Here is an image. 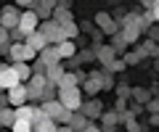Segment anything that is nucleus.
Instances as JSON below:
<instances>
[{
	"label": "nucleus",
	"mask_w": 159,
	"mask_h": 132,
	"mask_svg": "<svg viewBox=\"0 0 159 132\" xmlns=\"http://www.w3.org/2000/svg\"><path fill=\"white\" fill-rule=\"evenodd\" d=\"M58 100L64 103V109L69 111H80L85 98H82V87H69V90H58Z\"/></svg>",
	"instance_id": "1"
},
{
	"label": "nucleus",
	"mask_w": 159,
	"mask_h": 132,
	"mask_svg": "<svg viewBox=\"0 0 159 132\" xmlns=\"http://www.w3.org/2000/svg\"><path fill=\"white\" fill-rule=\"evenodd\" d=\"M37 29L43 32V35H45V40L51 42V45H58V42H64V40H66V35H64V27H61V24H56L53 19L43 21Z\"/></svg>",
	"instance_id": "2"
},
{
	"label": "nucleus",
	"mask_w": 159,
	"mask_h": 132,
	"mask_svg": "<svg viewBox=\"0 0 159 132\" xmlns=\"http://www.w3.org/2000/svg\"><path fill=\"white\" fill-rule=\"evenodd\" d=\"M40 21H43V19L37 16V13L32 11V8H27V11L21 13V19H19V32H21L24 35V40H27V35H32V32H37V27H40Z\"/></svg>",
	"instance_id": "3"
},
{
	"label": "nucleus",
	"mask_w": 159,
	"mask_h": 132,
	"mask_svg": "<svg viewBox=\"0 0 159 132\" xmlns=\"http://www.w3.org/2000/svg\"><path fill=\"white\" fill-rule=\"evenodd\" d=\"M8 58H11L13 63H19V61H34L37 53H34L32 48H27V42H11V45H8Z\"/></svg>",
	"instance_id": "4"
},
{
	"label": "nucleus",
	"mask_w": 159,
	"mask_h": 132,
	"mask_svg": "<svg viewBox=\"0 0 159 132\" xmlns=\"http://www.w3.org/2000/svg\"><path fill=\"white\" fill-rule=\"evenodd\" d=\"M27 95H29V100H40V95H43V90H45V85H48V79H45V74H32L27 82Z\"/></svg>",
	"instance_id": "5"
},
{
	"label": "nucleus",
	"mask_w": 159,
	"mask_h": 132,
	"mask_svg": "<svg viewBox=\"0 0 159 132\" xmlns=\"http://www.w3.org/2000/svg\"><path fill=\"white\" fill-rule=\"evenodd\" d=\"M6 98H8V106H24L29 103V95H27V85L24 82H19V85H13L11 90H6Z\"/></svg>",
	"instance_id": "6"
},
{
	"label": "nucleus",
	"mask_w": 159,
	"mask_h": 132,
	"mask_svg": "<svg viewBox=\"0 0 159 132\" xmlns=\"http://www.w3.org/2000/svg\"><path fill=\"white\" fill-rule=\"evenodd\" d=\"M19 19H21V13H19V6H6L3 11H0V27H6V29H16V27H19Z\"/></svg>",
	"instance_id": "7"
},
{
	"label": "nucleus",
	"mask_w": 159,
	"mask_h": 132,
	"mask_svg": "<svg viewBox=\"0 0 159 132\" xmlns=\"http://www.w3.org/2000/svg\"><path fill=\"white\" fill-rule=\"evenodd\" d=\"M93 56L101 61V66H109V63L117 58V50L111 45H103V42H93Z\"/></svg>",
	"instance_id": "8"
},
{
	"label": "nucleus",
	"mask_w": 159,
	"mask_h": 132,
	"mask_svg": "<svg viewBox=\"0 0 159 132\" xmlns=\"http://www.w3.org/2000/svg\"><path fill=\"white\" fill-rule=\"evenodd\" d=\"M19 74H16V69L13 66H0V92H6V90H11L13 85H19Z\"/></svg>",
	"instance_id": "9"
},
{
	"label": "nucleus",
	"mask_w": 159,
	"mask_h": 132,
	"mask_svg": "<svg viewBox=\"0 0 159 132\" xmlns=\"http://www.w3.org/2000/svg\"><path fill=\"white\" fill-rule=\"evenodd\" d=\"M24 42H27V48H32L34 53H40V50H45V48L51 45V42L45 40V35H43V32H40V29H37V32H32V35H27V40H24Z\"/></svg>",
	"instance_id": "10"
},
{
	"label": "nucleus",
	"mask_w": 159,
	"mask_h": 132,
	"mask_svg": "<svg viewBox=\"0 0 159 132\" xmlns=\"http://www.w3.org/2000/svg\"><path fill=\"white\" fill-rule=\"evenodd\" d=\"M96 27L101 29L103 35H117V29H119L117 24H114V19L109 16V13H98V16H96Z\"/></svg>",
	"instance_id": "11"
},
{
	"label": "nucleus",
	"mask_w": 159,
	"mask_h": 132,
	"mask_svg": "<svg viewBox=\"0 0 159 132\" xmlns=\"http://www.w3.org/2000/svg\"><path fill=\"white\" fill-rule=\"evenodd\" d=\"M64 74H66L64 63H51V66H45V79H48V85H56V87H58V82H61Z\"/></svg>",
	"instance_id": "12"
},
{
	"label": "nucleus",
	"mask_w": 159,
	"mask_h": 132,
	"mask_svg": "<svg viewBox=\"0 0 159 132\" xmlns=\"http://www.w3.org/2000/svg\"><path fill=\"white\" fill-rule=\"evenodd\" d=\"M32 124H34V132H56V130H58V121L51 119L48 114H45V116H40V119H34Z\"/></svg>",
	"instance_id": "13"
},
{
	"label": "nucleus",
	"mask_w": 159,
	"mask_h": 132,
	"mask_svg": "<svg viewBox=\"0 0 159 132\" xmlns=\"http://www.w3.org/2000/svg\"><path fill=\"white\" fill-rule=\"evenodd\" d=\"M90 121H93V119H88V116L82 114V111H74V114H72V119H69V127H72L74 132H85Z\"/></svg>",
	"instance_id": "14"
},
{
	"label": "nucleus",
	"mask_w": 159,
	"mask_h": 132,
	"mask_svg": "<svg viewBox=\"0 0 159 132\" xmlns=\"http://www.w3.org/2000/svg\"><path fill=\"white\" fill-rule=\"evenodd\" d=\"M37 58L45 63V66H51V63H58V61H61V56H58V48H56V45H48L45 50H40Z\"/></svg>",
	"instance_id": "15"
},
{
	"label": "nucleus",
	"mask_w": 159,
	"mask_h": 132,
	"mask_svg": "<svg viewBox=\"0 0 159 132\" xmlns=\"http://www.w3.org/2000/svg\"><path fill=\"white\" fill-rule=\"evenodd\" d=\"M43 111H45L51 119H56V121H58V116H61V111H64V103L58 100V98H53V100H45V103H43Z\"/></svg>",
	"instance_id": "16"
},
{
	"label": "nucleus",
	"mask_w": 159,
	"mask_h": 132,
	"mask_svg": "<svg viewBox=\"0 0 159 132\" xmlns=\"http://www.w3.org/2000/svg\"><path fill=\"white\" fill-rule=\"evenodd\" d=\"M141 27H138V24H127V27H122V37H125L127 40V45H130V42H138L141 40Z\"/></svg>",
	"instance_id": "17"
},
{
	"label": "nucleus",
	"mask_w": 159,
	"mask_h": 132,
	"mask_svg": "<svg viewBox=\"0 0 159 132\" xmlns=\"http://www.w3.org/2000/svg\"><path fill=\"white\" fill-rule=\"evenodd\" d=\"M58 56L61 58H72V56H77V42L74 40H64V42H58Z\"/></svg>",
	"instance_id": "18"
},
{
	"label": "nucleus",
	"mask_w": 159,
	"mask_h": 132,
	"mask_svg": "<svg viewBox=\"0 0 159 132\" xmlns=\"http://www.w3.org/2000/svg\"><path fill=\"white\" fill-rule=\"evenodd\" d=\"M98 90H103L101 79H98V77H93V74H88V79L82 82V92H88V95H96Z\"/></svg>",
	"instance_id": "19"
},
{
	"label": "nucleus",
	"mask_w": 159,
	"mask_h": 132,
	"mask_svg": "<svg viewBox=\"0 0 159 132\" xmlns=\"http://www.w3.org/2000/svg\"><path fill=\"white\" fill-rule=\"evenodd\" d=\"M16 121V109L13 106H3L0 109V127H11Z\"/></svg>",
	"instance_id": "20"
},
{
	"label": "nucleus",
	"mask_w": 159,
	"mask_h": 132,
	"mask_svg": "<svg viewBox=\"0 0 159 132\" xmlns=\"http://www.w3.org/2000/svg\"><path fill=\"white\" fill-rule=\"evenodd\" d=\"M80 111H82L88 119H96V116H101V114H103L98 100H88V103H82V109H80Z\"/></svg>",
	"instance_id": "21"
},
{
	"label": "nucleus",
	"mask_w": 159,
	"mask_h": 132,
	"mask_svg": "<svg viewBox=\"0 0 159 132\" xmlns=\"http://www.w3.org/2000/svg\"><path fill=\"white\" fill-rule=\"evenodd\" d=\"M69 87H80V79H77V71H66L58 82V90H69Z\"/></svg>",
	"instance_id": "22"
},
{
	"label": "nucleus",
	"mask_w": 159,
	"mask_h": 132,
	"mask_svg": "<svg viewBox=\"0 0 159 132\" xmlns=\"http://www.w3.org/2000/svg\"><path fill=\"white\" fill-rule=\"evenodd\" d=\"M53 21H56V24H69V21H74V19H72V11H69V8H53Z\"/></svg>",
	"instance_id": "23"
},
{
	"label": "nucleus",
	"mask_w": 159,
	"mask_h": 132,
	"mask_svg": "<svg viewBox=\"0 0 159 132\" xmlns=\"http://www.w3.org/2000/svg\"><path fill=\"white\" fill-rule=\"evenodd\" d=\"M101 121H103V127H101L103 132H114V127H117L119 116H117V111H109V114H101Z\"/></svg>",
	"instance_id": "24"
},
{
	"label": "nucleus",
	"mask_w": 159,
	"mask_h": 132,
	"mask_svg": "<svg viewBox=\"0 0 159 132\" xmlns=\"http://www.w3.org/2000/svg\"><path fill=\"white\" fill-rule=\"evenodd\" d=\"M13 69H16V74H19V79H21V82H27L29 77H32V66H29V61L13 63Z\"/></svg>",
	"instance_id": "25"
},
{
	"label": "nucleus",
	"mask_w": 159,
	"mask_h": 132,
	"mask_svg": "<svg viewBox=\"0 0 159 132\" xmlns=\"http://www.w3.org/2000/svg\"><path fill=\"white\" fill-rule=\"evenodd\" d=\"M157 50H159V48H157V42H154V40H146L141 48H135L138 58H143V56H157Z\"/></svg>",
	"instance_id": "26"
},
{
	"label": "nucleus",
	"mask_w": 159,
	"mask_h": 132,
	"mask_svg": "<svg viewBox=\"0 0 159 132\" xmlns=\"http://www.w3.org/2000/svg\"><path fill=\"white\" fill-rule=\"evenodd\" d=\"M34 111H37V106H16V119H29L32 121L34 119Z\"/></svg>",
	"instance_id": "27"
},
{
	"label": "nucleus",
	"mask_w": 159,
	"mask_h": 132,
	"mask_svg": "<svg viewBox=\"0 0 159 132\" xmlns=\"http://www.w3.org/2000/svg\"><path fill=\"white\" fill-rule=\"evenodd\" d=\"M111 48L117 50V56H119V53H125V50H127V40L122 37V32H117V35H111Z\"/></svg>",
	"instance_id": "28"
},
{
	"label": "nucleus",
	"mask_w": 159,
	"mask_h": 132,
	"mask_svg": "<svg viewBox=\"0 0 159 132\" xmlns=\"http://www.w3.org/2000/svg\"><path fill=\"white\" fill-rule=\"evenodd\" d=\"M32 130H34V124L29 119H16L11 124V132H32Z\"/></svg>",
	"instance_id": "29"
},
{
	"label": "nucleus",
	"mask_w": 159,
	"mask_h": 132,
	"mask_svg": "<svg viewBox=\"0 0 159 132\" xmlns=\"http://www.w3.org/2000/svg\"><path fill=\"white\" fill-rule=\"evenodd\" d=\"M32 11H34V13H37V16H40V19H43V21H48V19H51V16H53V8H51V6H43V3H37V6H34V8H32Z\"/></svg>",
	"instance_id": "30"
},
{
	"label": "nucleus",
	"mask_w": 159,
	"mask_h": 132,
	"mask_svg": "<svg viewBox=\"0 0 159 132\" xmlns=\"http://www.w3.org/2000/svg\"><path fill=\"white\" fill-rule=\"evenodd\" d=\"M61 27H64V35H66V40H74V37L80 35V27H77L74 21H69V24H61Z\"/></svg>",
	"instance_id": "31"
},
{
	"label": "nucleus",
	"mask_w": 159,
	"mask_h": 132,
	"mask_svg": "<svg viewBox=\"0 0 159 132\" xmlns=\"http://www.w3.org/2000/svg\"><path fill=\"white\" fill-rule=\"evenodd\" d=\"M133 98H135L138 103H143V106H146L148 100H151V95H148V90H143V87H135V90H133Z\"/></svg>",
	"instance_id": "32"
},
{
	"label": "nucleus",
	"mask_w": 159,
	"mask_h": 132,
	"mask_svg": "<svg viewBox=\"0 0 159 132\" xmlns=\"http://www.w3.org/2000/svg\"><path fill=\"white\" fill-rule=\"evenodd\" d=\"M151 24H154V16H151V11H148V13H143V16H138V27H141V32L151 29Z\"/></svg>",
	"instance_id": "33"
},
{
	"label": "nucleus",
	"mask_w": 159,
	"mask_h": 132,
	"mask_svg": "<svg viewBox=\"0 0 159 132\" xmlns=\"http://www.w3.org/2000/svg\"><path fill=\"white\" fill-rule=\"evenodd\" d=\"M56 90H58L56 85H45V90H43V95H40V100H43V103H45V100H53V95H56Z\"/></svg>",
	"instance_id": "34"
},
{
	"label": "nucleus",
	"mask_w": 159,
	"mask_h": 132,
	"mask_svg": "<svg viewBox=\"0 0 159 132\" xmlns=\"http://www.w3.org/2000/svg\"><path fill=\"white\" fill-rule=\"evenodd\" d=\"M125 66H127V63L122 61V58H114V61L109 63V66H103V69H109V71H119V69H125Z\"/></svg>",
	"instance_id": "35"
},
{
	"label": "nucleus",
	"mask_w": 159,
	"mask_h": 132,
	"mask_svg": "<svg viewBox=\"0 0 159 132\" xmlns=\"http://www.w3.org/2000/svg\"><path fill=\"white\" fill-rule=\"evenodd\" d=\"M114 90H117L119 98H130V95H133V90H130L127 85H114Z\"/></svg>",
	"instance_id": "36"
},
{
	"label": "nucleus",
	"mask_w": 159,
	"mask_h": 132,
	"mask_svg": "<svg viewBox=\"0 0 159 132\" xmlns=\"http://www.w3.org/2000/svg\"><path fill=\"white\" fill-rule=\"evenodd\" d=\"M143 109H148L151 114H159V98H151V100H148V103L143 106Z\"/></svg>",
	"instance_id": "37"
},
{
	"label": "nucleus",
	"mask_w": 159,
	"mask_h": 132,
	"mask_svg": "<svg viewBox=\"0 0 159 132\" xmlns=\"http://www.w3.org/2000/svg\"><path fill=\"white\" fill-rule=\"evenodd\" d=\"M125 124H127V132H141V130H138L135 116H127V119H125Z\"/></svg>",
	"instance_id": "38"
},
{
	"label": "nucleus",
	"mask_w": 159,
	"mask_h": 132,
	"mask_svg": "<svg viewBox=\"0 0 159 132\" xmlns=\"http://www.w3.org/2000/svg\"><path fill=\"white\" fill-rule=\"evenodd\" d=\"M0 42H3V45H11V35H8L6 27H0Z\"/></svg>",
	"instance_id": "39"
},
{
	"label": "nucleus",
	"mask_w": 159,
	"mask_h": 132,
	"mask_svg": "<svg viewBox=\"0 0 159 132\" xmlns=\"http://www.w3.org/2000/svg\"><path fill=\"white\" fill-rule=\"evenodd\" d=\"M122 61H125L127 66H130V63H138V61H141V58H138V53H127V56L122 58Z\"/></svg>",
	"instance_id": "40"
},
{
	"label": "nucleus",
	"mask_w": 159,
	"mask_h": 132,
	"mask_svg": "<svg viewBox=\"0 0 159 132\" xmlns=\"http://www.w3.org/2000/svg\"><path fill=\"white\" fill-rule=\"evenodd\" d=\"M32 3H34V0H16L19 8H32Z\"/></svg>",
	"instance_id": "41"
},
{
	"label": "nucleus",
	"mask_w": 159,
	"mask_h": 132,
	"mask_svg": "<svg viewBox=\"0 0 159 132\" xmlns=\"http://www.w3.org/2000/svg\"><path fill=\"white\" fill-rule=\"evenodd\" d=\"M148 35H151V40L157 42L159 40V27H151V29H148Z\"/></svg>",
	"instance_id": "42"
},
{
	"label": "nucleus",
	"mask_w": 159,
	"mask_h": 132,
	"mask_svg": "<svg viewBox=\"0 0 159 132\" xmlns=\"http://www.w3.org/2000/svg\"><path fill=\"white\" fill-rule=\"evenodd\" d=\"M151 16H154V21L159 24V3H154V8H151Z\"/></svg>",
	"instance_id": "43"
},
{
	"label": "nucleus",
	"mask_w": 159,
	"mask_h": 132,
	"mask_svg": "<svg viewBox=\"0 0 159 132\" xmlns=\"http://www.w3.org/2000/svg\"><path fill=\"white\" fill-rule=\"evenodd\" d=\"M56 6H58V8H72V0H58Z\"/></svg>",
	"instance_id": "44"
},
{
	"label": "nucleus",
	"mask_w": 159,
	"mask_h": 132,
	"mask_svg": "<svg viewBox=\"0 0 159 132\" xmlns=\"http://www.w3.org/2000/svg\"><path fill=\"white\" fill-rule=\"evenodd\" d=\"M154 3H157V0H141V6H143V8H148V11L154 8Z\"/></svg>",
	"instance_id": "45"
},
{
	"label": "nucleus",
	"mask_w": 159,
	"mask_h": 132,
	"mask_svg": "<svg viewBox=\"0 0 159 132\" xmlns=\"http://www.w3.org/2000/svg\"><path fill=\"white\" fill-rule=\"evenodd\" d=\"M85 132H103V130H101V127H96V124H93V121H90V124H88V130H85Z\"/></svg>",
	"instance_id": "46"
},
{
	"label": "nucleus",
	"mask_w": 159,
	"mask_h": 132,
	"mask_svg": "<svg viewBox=\"0 0 159 132\" xmlns=\"http://www.w3.org/2000/svg\"><path fill=\"white\" fill-rule=\"evenodd\" d=\"M37 3H43V6H51V8H56V3H58V0H37Z\"/></svg>",
	"instance_id": "47"
},
{
	"label": "nucleus",
	"mask_w": 159,
	"mask_h": 132,
	"mask_svg": "<svg viewBox=\"0 0 159 132\" xmlns=\"http://www.w3.org/2000/svg\"><path fill=\"white\" fill-rule=\"evenodd\" d=\"M56 132H74V130H72V127H69V124H61V127H58Z\"/></svg>",
	"instance_id": "48"
},
{
	"label": "nucleus",
	"mask_w": 159,
	"mask_h": 132,
	"mask_svg": "<svg viewBox=\"0 0 159 132\" xmlns=\"http://www.w3.org/2000/svg\"><path fill=\"white\" fill-rule=\"evenodd\" d=\"M0 53H8V45H3V42H0Z\"/></svg>",
	"instance_id": "49"
},
{
	"label": "nucleus",
	"mask_w": 159,
	"mask_h": 132,
	"mask_svg": "<svg viewBox=\"0 0 159 132\" xmlns=\"http://www.w3.org/2000/svg\"><path fill=\"white\" fill-rule=\"evenodd\" d=\"M157 71H159V58H157Z\"/></svg>",
	"instance_id": "50"
},
{
	"label": "nucleus",
	"mask_w": 159,
	"mask_h": 132,
	"mask_svg": "<svg viewBox=\"0 0 159 132\" xmlns=\"http://www.w3.org/2000/svg\"><path fill=\"white\" fill-rule=\"evenodd\" d=\"M0 130H3V127H0Z\"/></svg>",
	"instance_id": "51"
}]
</instances>
